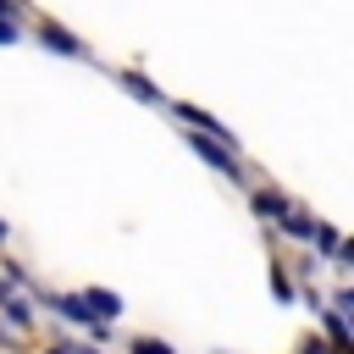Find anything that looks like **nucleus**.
I'll use <instances>...</instances> for the list:
<instances>
[{
    "mask_svg": "<svg viewBox=\"0 0 354 354\" xmlns=\"http://www.w3.org/2000/svg\"><path fill=\"white\" fill-rule=\"evenodd\" d=\"M188 144H194V149H199V155H205V160H210V166H221V171H227V177H232V171H238V160H232V155H227V149H221V144H210V138H205V133H188Z\"/></svg>",
    "mask_w": 354,
    "mask_h": 354,
    "instance_id": "obj_1",
    "label": "nucleus"
},
{
    "mask_svg": "<svg viewBox=\"0 0 354 354\" xmlns=\"http://www.w3.org/2000/svg\"><path fill=\"white\" fill-rule=\"evenodd\" d=\"M133 354H171L166 343H155V337H144V343H133Z\"/></svg>",
    "mask_w": 354,
    "mask_h": 354,
    "instance_id": "obj_5",
    "label": "nucleus"
},
{
    "mask_svg": "<svg viewBox=\"0 0 354 354\" xmlns=\"http://www.w3.org/2000/svg\"><path fill=\"white\" fill-rule=\"evenodd\" d=\"M83 299H88V310H94V321H111V315L122 310V299H116V293H105V288H88Z\"/></svg>",
    "mask_w": 354,
    "mask_h": 354,
    "instance_id": "obj_3",
    "label": "nucleus"
},
{
    "mask_svg": "<svg viewBox=\"0 0 354 354\" xmlns=\"http://www.w3.org/2000/svg\"><path fill=\"white\" fill-rule=\"evenodd\" d=\"M122 83H127V88H133V94H138V100H160V94H155V88H149V83H144V77H133V72H127V77H122Z\"/></svg>",
    "mask_w": 354,
    "mask_h": 354,
    "instance_id": "obj_4",
    "label": "nucleus"
},
{
    "mask_svg": "<svg viewBox=\"0 0 354 354\" xmlns=\"http://www.w3.org/2000/svg\"><path fill=\"white\" fill-rule=\"evenodd\" d=\"M11 39H17V22H11V17H0V44H11Z\"/></svg>",
    "mask_w": 354,
    "mask_h": 354,
    "instance_id": "obj_6",
    "label": "nucleus"
},
{
    "mask_svg": "<svg viewBox=\"0 0 354 354\" xmlns=\"http://www.w3.org/2000/svg\"><path fill=\"white\" fill-rule=\"evenodd\" d=\"M61 354H94V348H61Z\"/></svg>",
    "mask_w": 354,
    "mask_h": 354,
    "instance_id": "obj_9",
    "label": "nucleus"
},
{
    "mask_svg": "<svg viewBox=\"0 0 354 354\" xmlns=\"http://www.w3.org/2000/svg\"><path fill=\"white\" fill-rule=\"evenodd\" d=\"M39 33H44V44H50V50H61V55H83V44H77V39L66 33V28H55V22H44Z\"/></svg>",
    "mask_w": 354,
    "mask_h": 354,
    "instance_id": "obj_2",
    "label": "nucleus"
},
{
    "mask_svg": "<svg viewBox=\"0 0 354 354\" xmlns=\"http://www.w3.org/2000/svg\"><path fill=\"white\" fill-rule=\"evenodd\" d=\"M0 238H6V221H0Z\"/></svg>",
    "mask_w": 354,
    "mask_h": 354,
    "instance_id": "obj_10",
    "label": "nucleus"
},
{
    "mask_svg": "<svg viewBox=\"0 0 354 354\" xmlns=\"http://www.w3.org/2000/svg\"><path fill=\"white\" fill-rule=\"evenodd\" d=\"M11 6H17V0H0V17H11Z\"/></svg>",
    "mask_w": 354,
    "mask_h": 354,
    "instance_id": "obj_7",
    "label": "nucleus"
},
{
    "mask_svg": "<svg viewBox=\"0 0 354 354\" xmlns=\"http://www.w3.org/2000/svg\"><path fill=\"white\" fill-rule=\"evenodd\" d=\"M343 304H348V310H354V288H348V293H343Z\"/></svg>",
    "mask_w": 354,
    "mask_h": 354,
    "instance_id": "obj_8",
    "label": "nucleus"
}]
</instances>
